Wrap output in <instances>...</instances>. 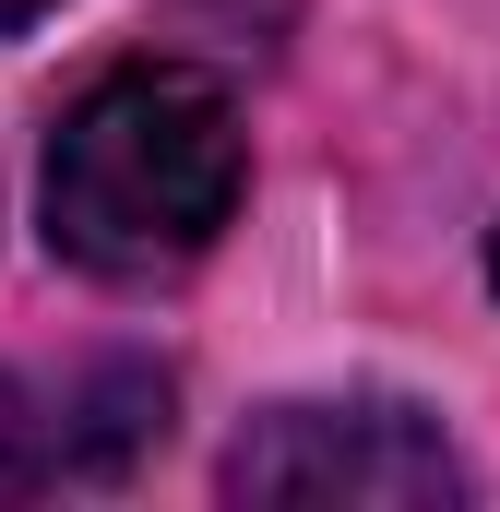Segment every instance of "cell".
<instances>
[{
  "label": "cell",
  "instance_id": "cell-5",
  "mask_svg": "<svg viewBox=\"0 0 500 512\" xmlns=\"http://www.w3.org/2000/svg\"><path fill=\"white\" fill-rule=\"evenodd\" d=\"M489 286H500V227H489Z\"/></svg>",
  "mask_w": 500,
  "mask_h": 512
},
{
  "label": "cell",
  "instance_id": "cell-2",
  "mask_svg": "<svg viewBox=\"0 0 500 512\" xmlns=\"http://www.w3.org/2000/svg\"><path fill=\"white\" fill-rule=\"evenodd\" d=\"M227 501H346V512H429L465 501V453L441 441V417L417 405H381V393H346V405H262L227 465H215Z\"/></svg>",
  "mask_w": 500,
  "mask_h": 512
},
{
  "label": "cell",
  "instance_id": "cell-4",
  "mask_svg": "<svg viewBox=\"0 0 500 512\" xmlns=\"http://www.w3.org/2000/svg\"><path fill=\"white\" fill-rule=\"evenodd\" d=\"M36 12H60V0H0V36H24Z\"/></svg>",
  "mask_w": 500,
  "mask_h": 512
},
{
  "label": "cell",
  "instance_id": "cell-3",
  "mask_svg": "<svg viewBox=\"0 0 500 512\" xmlns=\"http://www.w3.org/2000/svg\"><path fill=\"white\" fill-rule=\"evenodd\" d=\"M48 477H72V417H36L12 393V370H0V501H24Z\"/></svg>",
  "mask_w": 500,
  "mask_h": 512
},
{
  "label": "cell",
  "instance_id": "cell-1",
  "mask_svg": "<svg viewBox=\"0 0 500 512\" xmlns=\"http://www.w3.org/2000/svg\"><path fill=\"white\" fill-rule=\"evenodd\" d=\"M250 131L203 60H120L48 131V251L96 286H167L239 227Z\"/></svg>",
  "mask_w": 500,
  "mask_h": 512
}]
</instances>
